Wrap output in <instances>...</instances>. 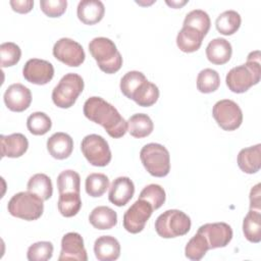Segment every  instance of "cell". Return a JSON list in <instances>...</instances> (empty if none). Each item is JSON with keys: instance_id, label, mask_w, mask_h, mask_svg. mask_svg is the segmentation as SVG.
I'll return each instance as SVG.
<instances>
[{"instance_id": "cell-1", "label": "cell", "mask_w": 261, "mask_h": 261, "mask_svg": "<svg viewBox=\"0 0 261 261\" xmlns=\"http://www.w3.org/2000/svg\"><path fill=\"white\" fill-rule=\"evenodd\" d=\"M83 111L88 119L102 125L111 138L119 139L127 132V121L113 105L101 97L87 99Z\"/></svg>"}, {"instance_id": "cell-2", "label": "cell", "mask_w": 261, "mask_h": 261, "mask_svg": "<svg viewBox=\"0 0 261 261\" xmlns=\"http://www.w3.org/2000/svg\"><path fill=\"white\" fill-rule=\"evenodd\" d=\"M261 77L260 51L249 53L245 64L232 67L226 74L225 82L228 89L237 94L247 92L252 86L257 85Z\"/></svg>"}, {"instance_id": "cell-3", "label": "cell", "mask_w": 261, "mask_h": 261, "mask_svg": "<svg viewBox=\"0 0 261 261\" xmlns=\"http://www.w3.org/2000/svg\"><path fill=\"white\" fill-rule=\"evenodd\" d=\"M89 51L102 71L110 74L120 69L122 57L112 40L105 37L94 38L89 43Z\"/></svg>"}, {"instance_id": "cell-4", "label": "cell", "mask_w": 261, "mask_h": 261, "mask_svg": "<svg viewBox=\"0 0 261 261\" xmlns=\"http://www.w3.org/2000/svg\"><path fill=\"white\" fill-rule=\"evenodd\" d=\"M43 202L44 200L30 191L19 192L11 197L7 209L14 217L33 221L42 216L44 211Z\"/></svg>"}, {"instance_id": "cell-5", "label": "cell", "mask_w": 261, "mask_h": 261, "mask_svg": "<svg viewBox=\"0 0 261 261\" xmlns=\"http://www.w3.org/2000/svg\"><path fill=\"white\" fill-rule=\"evenodd\" d=\"M191 218L177 209L166 210L155 221V230L163 239H171L187 234L191 229Z\"/></svg>"}, {"instance_id": "cell-6", "label": "cell", "mask_w": 261, "mask_h": 261, "mask_svg": "<svg viewBox=\"0 0 261 261\" xmlns=\"http://www.w3.org/2000/svg\"><path fill=\"white\" fill-rule=\"evenodd\" d=\"M140 158L145 169L153 176L163 177L170 171V155L161 144L145 145L140 151Z\"/></svg>"}, {"instance_id": "cell-7", "label": "cell", "mask_w": 261, "mask_h": 261, "mask_svg": "<svg viewBox=\"0 0 261 261\" xmlns=\"http://www.w3.org/2000/svg\"><path fill=\"white\" fill-rule=\"evenodd\" d=\"M85 87L83 77L74 72L66 73L52 91V101L59 108L71 107Z\"/></svg>"}, {"instance_id": "cell-8", "label": "cell", "mask_w": 261, "mask_h": 261, "mask_svg": "<svg viewBox=\"0 0 261 261\" xmlns=\"http://www.w3.org/2000/svg\"><path fill=\"white\" fill-rule=\"evenodd\" d=\"M81 150L94 166L103 167L111 161V151L107 141L100 135L91 134L86 136L81 143Z\"/></svg>"}, {"instance_id": "cell-9", "label": "cell", "mask_w": 261, "mask_h": 261, "mask_svg": "<svg viewBox=\"0 0 261 261\" xmlns=\"http://www.w3.org/2000/svg\"><path fill=\"white\" fill-rule=\"evenodd\" d=\"M212 115L217 124L228 132L239 128L243 122L242 109L234 101L229 99L217 101L213 106Z\"/></svg>"}, {"instance_id": "cell-10", "label": "cell", "mask_w": 261, "mask_h": 261, "mask_svg": "<svg viewBox=\"0 0 261 261\" xmlns=\"http://www.w3.org/2000/svg\"><path fill=\"white\" fill-rule=\"evenodd\" d=\"M152 205L144 199H138L123 214V227L130 233L141 232L153 213Z\"/></svg>"}, {"instance_id": "cell-11", "label": "cell", "mask_w": 261, "mask_h": 261, "mask_svg": "<svg viewBox=\"0 0 261 261\" xmlns=\"http://www.w3.org/2000/svg\"><path fill=\"white\" fill-rule=\"evenodd\" d=\"M54 57L71 67L80 66L86 58L84 48L80 43L70 38H61L53 46Z\"/></svg>"}, {"instance_id": "cell-12", "label": "cell", "mask_w": 261, "mask_h": 261, "mask_svg": "<svg viewBox=\"0 0 261 261\" xmlns=\"http://www.w3.org/2000/svg\"><path fill=\"white\" fill-rule=\"evenodd\" d=\"M22 75L29 83L40 86L46 85L54 76V67L47 60L32 58L25 62L22 68Z\"/></svg>"}, {"instance_id": "cell-13", "label": "cell", "mask_w": 261, "mask_h": 261, "mask_svg": "<svg viewBox=\"0 0 261 261\" xmlns=\"http://www.w3.org/2000/svg\"><path fill=\"white\" fill-rule=\"evenodd\" d=\"M198 232L206 238L209 249L226 247L232 239V229L225 222L205 223L198 228Z\"/></svg>"}, {"instance_id": "cell-14", "label": "cell", "mask_w": 261, "mask_h": 261, "mask_svg": "<svg viewBox=\"0 0 261 261\" xmlns=\"http://www.w3.org/2000/svg\"><path fill=\"white\" fill-rule=\"evenodd\" d=\"M59 261L79 260L87 261L88 255L84 246V240L79 232L70 231L65 233L61 240V251Z\"/></svg>"}, {"instance_id": "cell-15", "label": "cell", "mask_w": 261, "mask_h": 261, "mask_svg": "<svg viewBox=\"0 0 261 261\" xmlns=\"http://www.w3.org/2000/svg\"><path fill=\"white\" fill-rule=\"evenodd\" d=\"M4 103L6 107L14 112H22L27 110L32 102V93L29 88L22 84L16 83L8 86L5 90Z\"/></svg>"}, {"instance_id": "cell-16", "label": "cell", "mask_w": 261, "mask_h": 261, "mask_svg": "<svg viewBox=\"0 0 261 261\" xmlns=\"http://www.w3.org/2000/svg\"><path fill=\"white\" fill-rule=\"evenodd\" d=\"M135 194V185L127 176L116 177L109 189L108 199L115 206H124Z\"/></svg>"}, {"instance_id": "cell-17", "label": "cell", "mask_w": 261, "mask_h": 261, "mask_svg": "<svg viewBox=\"0 0 261 261\" xmlns=\"http://www.w3.org/2000/svg\"><path fill=\"white\" fill-rule=\"evenodd\" d=\"M1 156L9 158H17L22 156L28 148L29 141L27 137L20 133L11 134L8 136H0Z\"/></svg>"}, {"instance_id": "cell-18", "label": "cell", "mask_w": 261, "mask_h": 261, "mask_svg": "<svg viewBox=\"0 0 261 261\" xmlns=\"http://www.w3.org/2000/svg\"><path fill=\"white\" fill-rule=\"evenodd\" d=\"M47 150L49 154L55 159H66L72 153L73 140L66 133H55L47 140Z\"/></svg>"}, {"instance_id": "cell-19", "label": "cell", "mask_w": 261, "mask_h": 261, "mask_svg": "<svg viewBox=\"0 0 261 261\" xmlns=\"http://www.w3.org/2000/svg\"><path fill=\"white\" fill-rule=\"evenodd\" d=\"M79 19L85 24H95L104 16L105 6L100 0H82L76 9Z\"/></svg>"}, {"instance_id": "cell-20", "label": "cell", "mask_w": 261, "mask_h": 261, "mask_svg": "<svg viewBox=\"0 0 261 261\" xmlns=\"http://www.w3.org/2000/svg\"><path fill=\"white\" fill-rule=\"evenodd\" d=\"M94 253L99 261H113L120 255V244L112 236H101L94 243Z\"/></svg>"}, {"instance_id": "cell-21", "label": "cell", "mask_w": 261, "mask_h": 261, "mask_svg": "<svg viewBox=\"0 0 261 261\" xmlns=\"http://www.w3.org/2000/svg\"><path fill=\"white\" fill-rule=\"evenodd\" d=\"M232 54L231 44L224 38H215L206 47L207 59L216 65H221L229 61Z\"/></svg>"}, {"instance_id": "cell-22", "label": "cell", "mask_w": 261, "mask_h": 261, "mask_svg": "<svg viewBox=\"0 0 261 261\" xmlns=\"http://www.w3.org/2000/svg\"><path fill=\"white\" fill-rule=\"evenodd\" d=\"M238 165L242 171L248 174L256 173L261 167V145L257 144L242 149L238 154Z\"/></svg>"}, {"instance_id": "cell-23", "label": "cell", "mask_w": 261, "mask_h": 261, "mask_svg": "<svg viewBox=\"0 0 261 261\" xmlns=\"http://www.w3.org/2000/svg\"><path fill=\"white\" fill-rule=\"evenodd\" d=\"M89 221L97 229H110L117 223V214L110 207L98 206L90 213Z\"/></svg>"}, {"instance_id": "cell-24", "label": "cell", "mask_w": 261, "mask_h": 261, "mask_svg": "<svg viewBox=\"0 0 261 261\" xmlns=\"http://www.w3.org/2000/svg\"><path fill=\"white\" fill-rule=\"evenodd\" d=\"M203 39L204 36L196 29L182 27L176 36V45L180 51L192 53L201 47Z\"/></svg>"}, {"instance_id": "cell-25", "label": "cell", "mask_w": 261, "mask_h": 261, "mask_svg": "<svg viewBox=\"0 0 261 261\" xmlns=\"http://www.w3.org/2000/svg\"><path fill=\"white\" fill-rule=\"evenodd\" d=\"M154 128V124L149 115L145 113H137L132 115L127 120V132L134 138L148 137Z\"/></svg>"}, {"instance_id": "cell-26", "label": "cell", "mask_w": 261, "mask_h": 261, "mask_svg": "<svg viewBox=\"0 0 261 261\" xmlns=\"http://www.w3.org/2000/svg\"><path fill=\"white\" fill-rule=\"evenodd\" d=\"M159 98L158 87L149 82L148 80L142 83L139 88L133 94L132 100H134L139 106L149 107L154 105Z\"/></svg>"}, {"instance_id": "cell-27", "label": "cell", "mask_w": 261, "mask_h": 261, "mask_svg": "<svg viewBox=\"0 0 261 261\" xmlns=\"http://www.w3.org/2000/svg\"><path fill=\"white\" fill-rule=\"evenodd\" d=\"M243 232L251 243L261 241V213L258 210L250 209L243 220Z\"/></svg>"}, {"instance_id": "cell-28", "label": "cell", "mask_w": 261, "mask_h": 261, "mask_svg": "<svg viewBox=\"0 0 261 261\" xmlns=\"http://www.w3.org/2000/svg\"><path fill=\"white\" fill-rule=\"evenodd\" d=\"M28 191L39 196L42 200H49L53 194V186L51 178L45 173H36L30 177L28 185Z\"/></svg>"}, {"instance_id": "cell-29", "label": "cell", "mask_w": 261, "mask_h": 261, "mask_svg": "<svg viewBox=\"0 0 261 261\" xmlns=\"http://www.w3.org/2000/svg\"><path fill=\"white\" fill-rule=\"evenodd\" d=\"M242 18L239 12L236 10H225L220 13L215 21L216 30L224 36H230L234 34L241 27Z\"/></svg>"}, {"instance_id": "cell-30", "label": "cell", "mask_w": 261, "mask_h": 261, "mask_svg": "<svg viewBox=\"0 0 261 261\" xmlns=\"http://www.w3.org/2000/svg\"><path fill=\"white\" fill-rule=\"evenodd\" d=\"M57 207L60 214L64 217H72L76 215L82 208L80 193L59 194Z\"/></svg>"}, {"instance_id": "cell-31", "label": "cell", "mask_w": 261, "mask_h": 261, "mask_svg": "<svg viewBox=\"0 0 261 261\" xmlns=\"http://www.w3.org/2000/svg\"><path fill=\"white\" fill-rule=\"evenodd\" d=\"M56 181L59 194L80 193L81 191L80 174L72 169H66L61 171L58 174Z\"/></svg>"}, {"instance_id": "cell-32", "label": "cell", "mask_w": 261, "mask_h": 261, "mask_svg": "<svg viewBox=\"0 0 261 261\" xmlns=\"http://www.w3.org/2000/svg\"><path fill=\"white\" fill-rule=\"evenodd\" d=\"M208 250L209 245L206 238L197 231V233L187 243L185 248V255L190 260L199 261L205 256Z\"/></svg>"}, {"instance_id": "cell-33", "label": "cell", "mask_w": 261, "mask_h": 261, "mask_svg": "<svg viewBox=\"0 0 261 261\" xmlns=\"http://www.w3.org/2000/svg\"><path fill=\"white\" fill-rule=\"evenodd\" d=\"M220 86V76L215 69L204 68L197 76V89L204 94L215 92Z\"/></svg>"}, {"instance_id": "cell-34", "label": "cell", "mask_w": 261, "mask_h": 261, "mask_svg": "<svg viewBox=\"0 0 261 261\" xmlns=\"http://www.w3.org/2000/svg\"><path fill=\"white\" fill-rule=\"evenodd\" d=\"M210 17L206 11L202 9H194L186 15L182 27L196 29L205 37L210 29Z\"/></svg>"}, {"instance_id": "cell-35", "label": "cell", "mask_w": 261, "mask_h": 261, "mask_svg": "<svg viewBox=\"0 0 261 261\" xmlns=\"http://www.w3.org/2000/svg\"><path fill=\"white\" fill-rule=\"evenodd\" d=\"M52 126L51 118L44 112H33L27 119V127L29 132L35 136H43L47 134Z\"/></svg>"}, {"instance_id": "cell-36", "label": "cell", "mask_w": 261, "mask_h": 261, "mask_svg": "<svg viewBox=\"0 0 261 261\" xmlns=\"http://www.w3.org/2000/svg\"><path fill=\"white\" fill-rule=\"evenodd\" d=\"M85 188L89 196L101 197L109 188V178L104 173H91L86 178Z\"/></svg>"}, {"instance_id": "cell-37", "label": "cell", "mask_w": 261, "mask_h": 261, "mask_svg": "<svg viewBox=\"0 0 261 261\" xmlns=\"http://www.w3.org/2000/svg\"><path fill=\"white\" fill-rule=\"evenodd\" d=\"M145 81H147V79L143 72L138 70L128 71L120 80V84H119L120 91L126 98L132 99L135 91Z\"/></svg>"}, {"instance_id": "cell-38", "label": "cell", "mask_w": 261, "mask_h": 261, "mask_svg": "<svg viewBox=\"0 0 261 261\" xmlns=\"http://www.w3.org/2000/svg\"><path fill=\"white\" fill-rule=\"evenodd\" d=\"M139 198L146 200L152 205L154 210H157L164 204L166 195L164 189L161 186L157 184H151L146 186L141 191Z\"/></svg>"}, {"instance_id": "cell-39", "label": "cell", "mask_w": 261, "mask_h": 261, "mask_svg": "<svg viewBox=\"0 0 261 261\" xmlns=\"http://www.w3.org/2000/svg\"><path fill=\"white\" fill-rule=\"evenodd\" d=\"M53 244L47 241L37 242L28 249L27 257L30 261H47L53 255Z\"/></svg>"}, {"instance_id": "cell-40", "label": "cell", "mask_w": 261, "mask_h": 261, "mask_svg": "<svg viewBox=\"0 0 261 261\" xmlns=\"http://www.w3.org/2000/svg\"><path fill=\"white\" fill-rule=\"evenodd\" d=\"M0 57L2 67L13 66L20 60L21 50L15 43L5 42L0 45Z\"/></svg>"}, {"instance_id": "cell-41", "label": "cell", "mask_w": 261, "mask_h": 261, "mask_svg": "<svg viewBox=\"0 0 261 261\" xmlns=\"http://www.w3.org/2000/svg\"><path fill=\"white\" fill-rule=\"evenodd\" d=\"M41 10L49 17L61 16L67 7L66 0H41Z\"/></svg>"}, {"instance_id": "cell-42", "label": "cell", "mask_w": 261, "mask_h": 261, "mask_svg": "<svg viewBox=\"0 0 261 261\" xmlns=\"http://www.w3.org/2000/svg\"><path fill=\"white\" fill-rule=\"evenodd\" d=\"M12 9L18 13H28L33 9V0H11L9 2Z\"/></svg>"}, {"instance_id": "cell-43", "label": "cell", "mask_w": 261, "mask_h": 261, "mask_svg": "<svg viewBox=\"0 0 261 261\" xmlns=\"http://www.w3.org/2000/svg\"><path fill=\"white\" fill-rule=\"evenodd\" d=\"M261 193H260V184H257L251 189L250 192V209L258 210L261 209Z\"/></svg>"}, {"instance_id": "cell-44", "label": "cell", "mask_w": 261, "mask_h": 261, "mask_svg": "<svg viewBox=\"0 0 261 261\" xmlns=\"http://www.w3.org/2000/svg\"><path fill=\"white\" fill-rule=\"evenodd\" d=\"M187 2H188L187 0H185V1H171V2L170 1H166V4H168L169 6H171L173 8H179L182 5H185Z\"/></svg>"}]
</instances>
